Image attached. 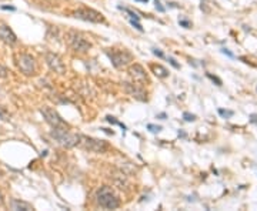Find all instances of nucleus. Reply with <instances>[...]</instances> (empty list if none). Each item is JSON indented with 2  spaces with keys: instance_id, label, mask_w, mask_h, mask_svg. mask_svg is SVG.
I'll return each instance as SVG.
<instances>
[{
  "instance_id": "obj_2",
  "label": "nucleus",
  "mask_w": 257,
  "mask_h": 211,
  "mask_svg": "<svg viewBox=\"0 0 257 211\" xmlns=\"http://www.w3.org/2000/svg\"><path fill=\"white\" fill-rule=\"evenodd\" d=\"M52 137L63 147L70 148V147H74L79 144L80 134H76V133H71V131L66 130V127H56V129L52 130Z\"/></svg>"
},
{
  "instance_id": "obj_17",
  "label": "nucleus",
  "mask_w": 257,
  "mask_h": 211,
  "mask_svg": "<svg viewBox=\"0 0 257 211\" xmlns=\"http://www.w3.org/2000/svg\"><path fill=\"white\" fill-rule=\"evenodd\" d=\"M183 119L186 120V121H194L196 120V116L192 113H189V111H184L183 113Z\"/></svg>"
},
{
  "instance_id": "obj_19",
  "label": "nucleus",
  "mask_w": 257,
  "mask_h": 211,
  "mask_svg": "<svg viewBox=\"0 0 257 211\" xmlns=\"http://www.w3.org/2000/svg\"><path fill=\"white\" fill-rule=\"evenodd\" d=\"M207 77H208V79H210V80H213L214 83H216V84H217V86H221V84H223V81L220 80L219 77L213 76V74H210V73H207Z\"/></svg>"
},
{
  "instance_id": "obj_1",
  "label": "nucleus",
  "mask_w": 257,
  "mask_h": 211,
  "mask_svg": "<svg viewBox=\"0 0 257 211\" xmlns=\"http://www.w3.org/2000/svg\"><path fill=\"white\" fill-rule=\"evenodd\" d=\"M96 201H97V204L100 207L107 208V210H114V208H119L120 207L119 197L116 195L113 188L109 187V185H103V187H100L97 190V193H96Z\"/></svg>"
},
{
  "instance_id": "obj_20",
  "label": "nucleus",
  "mask_w": 257,
  "mask_h": 211,
  "mask_svg": "<svg viewBox=\"0 0 257 211\" xmlns=\"http://www.w3.org/2000/svg\"><path fill=\"white\" fill-rule=\"evenodd\" d=\"M7 74H9L7 69H6L5 66L0 64V79H6V77H7Z\"/></svg>"
},
{
  "instance_id": "obj_15",
  "label": "nucleus",
  "mask_w": 257,
  "mask_h": 211,
  "mask_svg": "<svg viewBox=\"0 0 257 211\" xmlns=\"http://www.w3.org/2000/svg\"><path fill=\"white\" fill-rule=\"evenodd\" d=\"M219 114L223 117V119H230V117L234 116V111H231V110H224V108H219Z\"/></svg>"
},
{
  "instance_id": "obj_23",
  "label": "nucleus",
  "mask_w": 257,
  "mask_h": 211,
  "mask_svg": "<svg viewBox=\"0 0 257 211\" xmlns=\"http://www.w3.org/2000/svg\"><path fill=\"white\" fill-rule=\"evenodd\" d=\"M152 51H153V54L154 56H157L159 59H164V54H163V51L160 49H152Z\"/></svg>"
},
{
  "instance_id": "obj_22",
  "label": "nucleus",
  "mask_w": 257,
  "mask_h": 211,
  "mask_svg": "<svg viewBox=\"0 0 257 211\" xmlns=\"http://www.w3.org/2000/svg\"><path fill=\"white\" fill-rule=\"evenodd\" d=\"M130 23H131V26H134V29H137L139 32H143V27H142V24L139 23V20H133V19H131Z\"/></svg>"
},
{
  "instance_id": "obj_21",
  "label": "nucleus",
  "mask_w": 257,
  "mask_h": 211,
  "mask_svg": "<svg viewBox=\"0 0 257 211\" xmlns=\"http://www.w3.org/2000/svg\"><path fill=\"white\" fill-rule=\"evenodd\" d=\"M179 24L181 27H186V29H189V27L192 26V23L189 22V20H186V19H179Z\"/></svg>"
},
{
  "instance_id": "obj_5",
  "label": "nucleus",
  "mask_w": 257,
  "mask_h": 211,
  "mask_svg": "<svg viewBox=\"0 0 257 211\" xmlns=\"http://www.w3.org/2000/svg\"><path fill=\"white\" fill-rule=\"evenodd\" d=\"M79 146L83 147L84 150H89V151H93V153H104L107 150V147H109L106 141L97 140V138L82 135V134H80V138H79Z\"/></svg>"
},
{
  "instance_id": "obj_24",
  "label": "nucleus",
  "mask_w": 257,
  "mask_h": 211,
  "mask_svg": "<svg viewBox=\"0 0 257 211\" xmlns=\"http://www.w3.org/2000/svg\"><path fill=\"white\" fill-rule=\"evenodd\" d=\"M167 60H169V63L173 66L174 69H180V64H179V63H177V61H176L173 57H167Z\"/></svg>"
},
{
  "instance_id": "obj_3",
  "label": "nucleus",
  "mask_w": 257,
  "mask_h": 211,
  "mask_svg": "<svg viewBox=\"0 0 257 211\" xmlns=\"http://www.w3.org/2000/svg\"><path fill=\"white\" fill-rule=\"evenodd\" d=\"M66 40H67L69 46L77 53H86L92 49V43L86 40V37L76 30H69L66 34Z\"/></svg>"
},
{
  "instance_id": "obj_29",
  "label": "nucleus",
  "mask_w": 257,
  "mask_h": 211,
  "mask_svg": "<svg viewBox=\"0 0 257 211\" xmlns=\"http://www.w3.org/2000/svg\"><path fill=\"white\" fill-rule=\"evenodd\" d=\"M166 117H167V114L166 113H160L159 116H157V119H160V120H166Z\"/></svg>"
},
{
  "instance_id": "obj_25",
  "label": "nucleus",
  "mask_w": 257,
  "mask_h": 211,
  "mask_svg": "<svg viewBox=\"0 0 257 211\" xmlns=\"http://www.w3.org/2000/svg\"><path fill=\"white\" fill-rule=\"evenodd\" d=\"M221 53H223V54H226V56H229V57H231V59L234 57V54L231 53L230 50H227V49H221Z\"/></svg>"
},
{
  "instance_id": "obj_16",
  "label": "nucleus",
  "mask_w": 257,
  "mask_h": 211,
  "mask_svg": "<svg viewBox=\"0 0 257 211\" xmlns=\"http://www.w3.org/2000/svg\"><path fill=\"white\" fill-rule=\"evenodd\" d=\"M106 120H107L109 123H111V124H119L121 129H123V130H126V126L123 124V123H120V121H117L114 117H110V116H107V117H106Z\"/></svg>"
},
{
  "instance_id": "obj_11",
  "label": "nucleus",
  "mask_w": 257,
  "mask_h": 211,
  "mask_svg": "<svg viewBox=\"0 0 257 211\" xmlns=\"http://www.w3.org/2000/svg\"><path fill=\"white\" fill-rule=\"evenodd\" d=\"M0 39H2V42H5L6 44H10V46L17 42L14 32L5 23H0Z\"/></svg>"
},
{
  "instance_id": "obj_7",
  "label": "nucleus",
  "mask_w": 257,
  "mask_h": 211,
  "mask_svg": "<svg viewBox=\"0 0 257 211\" xmlns=\"http://www.w3.org/2000/svg\"><path fill=\"white\" fill-rule=\"evenodd\" d=\"M73 17L76 19H80V20H84V22H90V23H103L104 17L102 13L93 10V9H79V10L73 11Z\"/></svg>"
},
{
  "instance_id": "obj_18",
  "label": "nucleus",
  "mask_w": 257,
  "mask_h": 211,
  "mask_svg": "<svg viewBox=\"0 0 257 211\" xmlns=\"http://www.w3.org/2000/svg\"><path fill=\"white\" fill-rule=\"evenodd\" d=\"M147 129L152 131V133H160V131H161V127H160V126H156V124H149Z\"/></svg>"
},
{
  "instance_id": "obj_26",
  "label": "nucleus",
  "mask_w": 257,
  "mask_h": 211,
  "mask_svg": "<svg viewBox=\"0 0 257 211\" xmlns=\"http://www.w3.org/2000/svg\"><path fill=\"white\" fill-rule=\"evenodd\" d=\"M154 5H156V9H157V10H159L160 13H163V11L166 10V9H164L163 6H161V3H159V2H156V3H154Z\"/></svg>"
},
{
  "instance_id": "obj_6",
  "label": "nucleus",
  "mask_w": 257,
  "mask_h": 211,
  "mask_svg": "<svg viewBox=\"0 0 257 211\" xmlns=\"http://www.w3.org/2000/svg\"><path fill=\"white\" fill-rule=\"evenodd\" d=\"M17 66H19V69L22 71L23 74H26V76H32L36 73L37 70V66H36V60L33 56L27 53H22L19 54V57H17Z\"/></svg>"
},
{
  "instance_id": "obj_28",
  "label": "nucleus",
  "mask_w": 257,
  "mask_h": 211,
  "mask_svg": "<svg viewBox=\"0 0 257 211\" xmlns=\"http://www.w3.org/2000/svg\"><path fill=\"white\" fill-rule=\"evenodd\" d=\"M250 121L252 123H257V114H252L250 116Z\"/></svg>"
},
{
  "instance_id": "obj_27",
  "label": "nucleus",
  "mask_w": 257,
  "mask_h": 211,
  "mask_svg": "<svg viewBox=\"0 0 257 211\" xmlns=\"http://www.w3.org/2000/svg\"><path fill=\"white\" fill-rule=\"evenodd\" d=\"M2 9H3V10H11V11L16 10V7H14V6H7V5H3L2 6Z\"/></svg>"
},
{
  "instance_id": "obj_12",
  "label": "nucleus",
  "mask_w": 257,
  "mask_h": 211,
  "mask_svg": "<svg viewBox=\"0 0 257 211\" xmlns=\"http://www.w3.org/2000/svg\"><path fill=\"white\" fill-rule=\"evenodd\" d=\"M124 88L126 92L130 94L131 97H134L136 100H140V101H146V93L143 90L142 87H139L137 84H130V83H124Z\"/></svg>"
},
{
  "instance_id": "obj_13",
  "label": "nucleus",
  "mask_w": 257,
  "mask_h": 211,
  "mask_svg": "<svg viewBox=\"0 0 257 211\" xmlns=\"http://www.w3.org/2000/svg\"><path fill=\"white\" fill-rule=\"evenodd\" d=\"M11 210H23V211H32L33 206L29 204L26 201H20V200H11L10 203Z\"/></svg>"
},
{
  "instance_id": "obj_8",
  "label": "nucleus",
  "mask_w": 257,
  "mask_h": 211,
  "mask_svg": "<svg viewBox=\"0 0 257 211\" xmlns=\"http://www.w3.org/2000/svg\"><path fill=\"white\" fill-rule=\"evenodd\" d=\"M40 113H42V116L44 117V120H46L53 129H56V127H67L66 121L61 119L60 116L57 114V111H55L53 108L42 107L40 108Z\"/></svg>"
},
{
  "instance_id": "obj_9",
  "label": "nucleus",
  "mask_w": 257,
  "mask_h": 211,
  "mask_svg": "<svg viewBox=\"0 0 257 211\" xmlns=\"http://www.w3.org/2000/svg\"><path fill=\"white\" fill-rule=\"evenodd\" d=\"M46 61L47 66L50 67V70H53L57 74H64L66 73V66L61 61V59L55 53H47L46 54Z\"/></svg>"
},
{
  "instance_id": "obj_4",
  "label": "nucleus",
  "mask_w": 257,
  "mask_h": 211,
  "mask_svg": "<svg viewBox=\"0 0 257 211\" xmlns=\"http://www.w3.org/2000/svg\"><path fill=\"white\" fill-rule=\"evenodd\" d=\"M106 54L109 56L111 64L114 66L116 69H120V67H126L133 61V56L130 51L127 50H119V49H110L106 50Z\"/></svg>"
},
{
  "instance_id": "obj_31",
  "label": "nucleus",
  "mask_w": 257,
  "mask_h": 211,
  "mask_svg": "<svg viewBox=\"0 0 257 211\" xmlns=\"http://www.w3.org/2000/svg\"><path fill=\"white\" fill-rule=\"evenodd\" d=\"M136 2H144V3H147L149 0H136Z\"/></svg>"
},
{
  "instance_id": "obj_14",
  "label": "nucleus",
  "mask_w": 257,
  "mask_h": 211,
  "mask_svg": "<svg viewBox=\"0 0 257 211\" xmlns=\"http://www.w3.org/2000/svg\"><path fill=\"white\" fill-rule=\"evenodd\" d=\"M152 70H153L154 74H156L157 77H160V79H166V77L169 76V71L160 64H153L152 66Z\"/></svg>"
},
{
  "instance_id": "obj_10",
  "label": "nucleus",
  "mask_w": 257,
  "mask_h": 211,
  "mask_svg": "<svg viewBox=\"0 0 257 211\" xmlns=\"http://www.w3.org/2000/svg\"><path fill=\"white\" fill-rule=\"evenodd\" d=\"M129 74L133 80L136 81V83H140V84H144V83H147V73L146 70L143 69L140 64H133L130 66V69H129Z\"/></svg>"
},
{
  "instance_id": "obj_30",
  "label": "nucleus",
  "mask_w": 257,
  "mask_h": 211,
  "mask_svg": "<svg viewBox=\"0 0 257 211\" xmlns=\"http://www.w3.org/2000/svg\"><path fill=\"white\" fill-rule=\"evenodd\" d=\"M3 204H5V198H3V194L0 193V207H3Z\"/></svg>"
}]
</instances>
